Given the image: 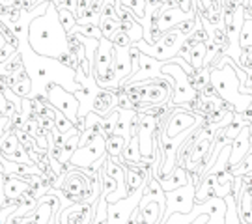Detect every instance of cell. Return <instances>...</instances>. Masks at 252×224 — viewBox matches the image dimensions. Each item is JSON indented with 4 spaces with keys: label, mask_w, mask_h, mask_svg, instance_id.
I'll return each mask as SVG.
<instances>
[{
    "label": "cell",
    "mask_w": 252,
    "mask_h": 224,
    "mask_svg": "<svg viewBox=\"0 0 252 224\" xmlns=\"http://www.w3.org/2000/svg\"><path fill=\"white\" fill-rule=\"evenodd\" d=\"M28 47L32 53L43 58L56 60L67 51V34L58 21V9L51 2L45 13L37 15L28 25Z\"/></svg>",
    "instance_id": "1"
},
{
    "label": "cell",
    "mask_w": 252,
    "mask_h": 224,
    "mask_svg": "<svg viewBox=\"0 0 252 224\" xmlns=\"http://www.w3.org/2000/svg\"><path fill=\"white\" fill-rule=\"evenodd\" d=\"M45 96L47 101L51 103V107L56 108L58 112H62L79 133L84 131V120H79V107L81 105H79V99L75 97V94L67 92L56 82H49V84H45Z\"/></svg>",
    "instance_id": "2"
},
{
    "label": "cell",
    "mask_w": 252,
    "mask_h": 224,
    "mask_svg": "<svg viewBox=\"0 0 252 224\" xmlns=\"http://www.w3.org/2000/svg\"><path fill=\"white\" fill-rule=\"evenodd\" d=\"M161 75H172V79H174V92H172V99L170 103H168V107H183V105H187L190 103L194 96H196V92L192 90V86L189 84V77H187V73L181 69L178 64L174 62H166L162 64L161 67Z\"/></svg>",
    "instance_id": "3"
},
{
    "label": "cell",
    "mask_w": 252,
    "mask_h": 224,
    "mask_svg": "<svg viewBox=\"0 0 252 224\" xmlns=\"http://www.w3.org/2000/svg\"><path fill=\"white\" fill-rule=\"evenodd\" d=\"M97 202H94V204L79 202V204L62 207V211H60L56 221L60 224H94L95 211H97Z\"/></svg>",
    "instance_id": "4"
},
{
    "label": "cell",
    "mask_w": 252,
    "mask_h": 224,
    "mask_svg": "<svg viewBox=\"0 0 252 224\" xmlns=\"http://www.w3.org/2000/svg\"><path fill=\"white\" fill-rule=\"evenodd\" d=\"M142 192H144V187L116 204H107V224H126L131 213L135 211V206L142 200Z\"/></svg>",
    "instance_id": "5"
},
{
    "label": "cell",
    "mask_w": 252,
    "mask_h": 224,
    "mask_svg": "<svg viewBox=\"0 0 252 224\" xmlns=\"http://www.w3.org/2000/svg\"><path fill=\"white\" fill-rule=\"evenodd\" d=\"M198 124H202V118L192 114L185 108H174V112L170 114L166 127H164V136L166 138H176L178 134L189 131L192 127H196Z\"/></svg>",
    "instance_id": "6"
},
{
    "label": "cell",
    "mask_w": 252,
    "mask_h": 224,
    "mask_svg": "<svg viewBox=\"0 0 252 224\" xmlns=\"http://www.w3.org/2000/svg\"><path fill=\"white\" fill-rule=\"evenodd\" d=\"M107 155L105 150V138L97 136L95 140L84 148H77V152L73 153V157L69 159L75 168H88L90 164H94L95 161H99Z\"/></svg>",
    "instance_id": "7"
},
{
    "label": "cell",
    "mask_w": 252,
    "mask_h": 224,
    "mask_svg": "<svg viewBox=\"0 0 252 224\" xmlns=\"http://www.w3.org/2000/svg\"><path fill=\"white\" fill-rule=\"evenodd\" d=\"M194 192H196V187L190 181L185 187L178 189V191H172V192H166L168 194V211L170 213H178L180 211L181 215L190 213L192 207H194Z\"/></svg>",
    "instance_id": "8"
},
{
    "label": "cell",
    "mask_w": 252,
    "mask_h": 224,
    "mask_svg": "<svg viewBox=\"0 0 252 224\" xmlns=\"http://www.w3.org/2000/svg\"><path fill=\"white\" fill-rule=\"evenodd\" d=\"M112 62H114V45H112L110 39L101 37L97 53H95V60H94V79H95V82L103 79L107 67Z\"/></svg>",
    "instance_id": "9"
},
{
    "label": "cell",
    "mask_w": 252,
    "mask_h": 224,
    "mask_svg": "<svg viewBox=\"0 0 252 224\" xmlns=\"http://www.w3.org/2000/svg\"><path fill=\"white\" fill-rule=\"evenodd\" d=\"M161 60H155L152 56H146L142 54L140 56V65H138V71L135 75H131L129 79H127L126 84H133V82H142V81H148V79H157V77H161V67H162Z\"/></svg>",
    "instance_id": "10"
},
{
    "label": "cell",
    "mask_w": 252,
    "mask_h": 224,
    "mask_svg": "<svg viewBox=\"0 0 252 224\" xmlns=\"http://www.w3.org/2000/svg\"><path fill=\"white\" fill-rule=\"evenodd\" d=\"M249 152H251V131H249V126H247L232 140V146H230V159H228V168H230V172H232L234 166H237L239 162L243 161V157Z\"/></svg>",
    "instance_id": "11"
},
{
    "label": "cell",
    "mask_w": 252,
    "mask_h": 224,
    "mask_svg": "<svg viewBox=\"0 0 252 224\" xmlns=\"http://www.w3.org/2000/svg\"><path fill=\"white\" fill-rule=\"evenodd\" d=\"M114 67H116L120 86H126L127 79L133 75V65L129 58V47H114Z\"/></svg>",
    "instance_id": "12"
},
{
    "label": "cell",
    "mask_w": 252,
    "mask_h": 224,
    "mask_svg": "<svg viewBox=\"0 0 252 224\" xmlns=\"http://www.w3.org/2000/svg\"><path fill=\"white\" fill-rule=\"evenodd\" d=\"M112 110H116V96L110 90L99 88V92L95 94V97L92 101V112H95L97 116L105 118Z\"/></svg>",
    "instance_id": "13"
},
{
    "label": "cell",
    "mask_w": 252,
    "mask_h": 224,
    "mask_svg": "<svg viewBox=\"0 0 252 224\" xmlns=\"http://www.w3.org/2000/svg\"><path fill=\"white\" fill-rule=\"evenodd\" d=\"M192 13H194V11H190L189 17L192 15ZM183 19H187V13H183L178 6H176V8H170V9H161L159 23H157V30H161L162 34H166V32H170L172 28L178 27Z\"/></svg>",
    "instance_id": "14"
},
{
    "label": "cell",
    "mask_w": 252,
    "mask_h": 224,
    "mask_svg": "<svg viewBox=\"0 0 252 224\" xmlns=\"http://www.w3.org/2000/svg\"><path fill=\"white\" fill-rule=\"evenodd\" d=\"M187 183H189V174H187V170H185L183 166H176L166 178H162L161 181H159V185H161V189L164 191V194L185 187Z\"/></svg>",
    "instance_id": "15"
},
{
    "label": "cell",
    "mask_w": 252,
    "mask_h": 224,
    "mask_svg": "<svg viewBox=\"0 0 252 224\" xmlns=\"http://www.w3.org/2000/svg\"><path fill=\"white\" fill-rule=\"evenodd\" d=\"M2 189H4V198H8V200H15V198L21 196V194L27 191L28 183L23 178L11 176V174H4V183H2Z\"/></svg>",
    "instance_id": "16"
},
{
    "label": "cell",
    "mask_w": 252,
    "mask_h": 224,
    "mask_svg": "<svg viewBox=\"0 0 252 224\" xmlns=\"http://www.w3.org/2000/svg\"><path fill=\"white\" fill-rule=\"evenodd\" d=\"M122 166L126 162H133V164H138L142 161V155H140V148H138V134L136 136H131L129 142H127L126 150L122 152Z\"/></svg>",
    "instance_id": "17"
},
{
    "label": "cell",
    "mask_w": 252,
    "mask_h": 224,
    "mask_svg": "<svg viewBox=\"0 0 252 224\" xmlns=\"http://www.w3.org/2000/svg\"><path fill=\"white\" fill-rule=\"evenodd\" d=\"M127 138H124L122 134H110L105 138V150H107L108 157H122V152L126 150L127 146Z\"/></svg>",
    "instance_id": "18"
},
{
    "label": "cell",
    "mask_w": 252,
    "mask_h": 224,
    "mask_svg": "<svg viewBox=\"0 0 252 224\" xmlns=\"http://www.w3.org/2000/svg\"><path fill=\"white\" fill-rule=\"evenodd\" d=\"M21 71H25V62H23V56L21 53H15L11 58H8L4 64H0V73L2 75H11V77H15L19 75Z\"/></svg>",
    "instance_id": "19"
},
{
    "label": "cell",
    "mask_w": 252,
    "mask_h": 224,
    "mask_svg": "<svg viewBox=\"0 0 252 224\" xmlns=\"http://www.w3.org/2000/svg\"><path fill=\"white\" fill-rule=\"evenodd\" d=\"M114 6H124V8L131 9L135 13L138 25L146 19V0H116Z\"/></svg>",
    "instance_id": "20"
},
{
    "label": "cell",
    "mask_w": 252,
    "mask_h": 224,
    "mask_svg": "<svg viewBox=\"0 0 252 224\" xmlns=\"http://www.w3.org/2000/svg\"><path fill=\"white\" fill-rule=\"evenodd\" d=\"M120 32H124L129 36L131 43H138L144 39V28L138 25L136 21H129V23H120Z\"/></svg>",
    "instance_id": "21"
},
{
    "label": "cell",
    "mask_w": 252,
    "mask_h": 224,
    "mask_svg": "<svg viewBox=\"0 0 252 224\" xmlns=\"http://www.w3.org/2000/svg\"><path fill=\"white\" fill-rule=\"evenodd\" d=\"M207 53V43H196L190 49V54L187 58V62L192 69H202L204 67V60H206Z\"/></svg>",
    "instance_id": "22"
},
{
    "label": "cell",
    "mask_w": 252,
    "mask_h": 224,
    "mask_svg": "<svg viewBox=\"0 0 252 224\" xmlns=\"http://www.w3.org/2000/svg\"><path fill=\"white\" fill-rule=\"evenodd\" d=\"M79 138H81V133L75 129L71 133V136L65 140V144H63L62 148V157H60V164H63V162H69V159L73 157V153L77 152V148H79Z\"/></svg>",
    "instance_id": "23"
},
{
    "label": "cell",
    "mask_w": 252,
    "mask_h": 224,
    "mask_svg": "<svg viewBox=\"0 0 252 224\" xmlns=\"http://www.w3.org/2000/svg\"><path fill=\"white\" fill-rule=\"evenodd\" d=\"M53 209L47 206V204H43V202H39V206H37V209L34 211V215L30 217V223L32 224H51V221H53Z\"/></svg>",
    "instance_id": "24"
},
{
    "label": "cell",
    "mask_w": 252,
    "mask_h": 224,
    "mask_svg": "<svg viewBox=\"0 0 252 224\" xmlns=\"http://www.w3.org/2000/svg\"><path fill=\"white\" fill-rule=\"evenodd\" d=\"M103 118L97 116L95 112H90L84 116V131H92L94 134L97 136H103V126H101Z\"/></svg>",
    "instance_id": "25"
},
{
    "label": "cell",
    "mask_w": 252,
    "mask_h": 224,
    "mask_svg": "<svg viewBox=\"0 0 252 224\" xmlns=\"http://www.w3.org/2000/svg\"><path fill=\"white\" fill-rule=\"evenodd\" d=\"M99 30L105 39H112V36L120 30V23H118L116 19L99 17Z\"/></svg>",
    "instance_id": "26"
},
{
    "label": "cell",
    "mask_w": 252,
    "mask_h": 224,
    "mask_svg": "<svg viewBox=\"0 0 252 224\" xmlns=\"http://www.w3.org/2000/svg\"><path fill=\"white\" fill-rule=\"evenodd\" d=\"M58 21H60V27L63 28V32L71 34L75 25H77V15L67 11V9H58Z\"/></svg>",
    "instance_id": "27"
},
{
    "label": "cell",
    "mask_w": 252,
    "mask_h": 224,
    "mask_svg": "<svg viewBox=\"0 0 252 224\" xmlns=\"http://www.w3.org/2000/svg\"><path fill=\"white\" fill-rule=\"evenodd\" d=\"M99 185H101V194H103L105 198L110 196V194H114V192H118L116 179H112L110 176H107V174L103 172V168H101V174H99Z\"/></svg>",
    "instance_id": "28"
},
{
    "label": "cell",
    "mask_w": 252,
    "mask_h": 224,
    "mask_svg": "<svg viewBox=\"0 0 252 224\" xmlns=\"http://www.w3.org/2000/svg\"><path fill=\"white\" fill-rule=\"evenodd\" d=\"M71 34H81V36L90 37V39H97V41L103 37V34H101V30H99V27H97V25H82V27L75 25V28H73Z\"/></svg>",
    "instance_id": "29"
},
{
    "label": "cell",
    "mask_w": 252,
    "mask_h": 224,
    "mask_svg": "<svg viewBox=\"0 0 252 224\" xmlns=\"http://www.w3.org/2000/svg\"><path fill=\"white\" fill-rule=\"evenodd\" d=\"M17 148H19V142H17L15 133H8L2 138V142H0V153H2L4 157H9Z\"/></svg>",
    "instance_id": "30"
},
{
    "label": "cell",
    "mask_w": 252,
    "mask_h": 224,
    "mask_svg": "<svg viewBox=\"0 0 252 224\" xmlns=\"http://www.w3.org/2000/svg\"><path fill=\"white\" fill-rule=\"evenodd\" d=\"M116 122H118V108L112 110L110 114H107V116L103 118V122H101V126H103V138L114 134V131H116Z\"/></svg>",
    "instance_id": "31"
},
{
    "label": "cell",
    "mask_w": 252,
    "mask_h": 224,
    "mask_svg": "<svg viewBox=\"0 0 252 224\" xmlns=\"http://www.w3.org/2000/svg\"><path fill=\"white\" fill-rule=\"evenodd\" d=\"M11 92H13L19 99L32 97V81H30V79H25V81L15 82V86L11 88Z\"/></svg>",
    "instance_id": "32"
},
{
    "label": "cell",
    "mask_w": 252,
    "mask_h": 224,
    "mask_svg": "<svg viewBox=\"0 0 252 224\" xmlns=\"http://www.w3.org/2000/svg\"><path fill=\"white\" fill-rule=\"evenodd\" d=\"M56 62L62 64L63 67H67V69H71V71H77V69H81V62L73 56V54H69L67 51L65 53H62L58 58H56Z\"/></svg>",
    "instance_id": "33"
},
{
    "label": "cell",
    "mask_w": 252,
    "mask_h": 224,
    "mask_svg": "<svg viewBox=\"0 0 252 224\" xmlns=\"http://www.w3.org/2000/svg\"><path fill=\"white\" fill-rule=\"evenodd\" d=\"M54 127H56V131H60V133H69V131L75 129L71 122L63 116L62 112H58V110H56V118H54Z\"/></svg>",
    "instance_id": "34"
},
{
    "label": "cell",
    "mask_w": 252,
    "mask_h": 224,
    "mask_svg": "<svg viewBox=\"0 0 252 224\" xmlns=\"http://www.w3.org/2000/svg\"><path fill=\"white\" fill-rule=\"evenodd\" d=\"M194 15H196V13H192L190 17L183 19V21H181L180 25L176 27V30H178V32H180V34H181L183 37L190 36V34L194 32Z\"/></svg>",
    "instance_id": "35"
},
{
    "label": "cell",
    "mask_w": 252,
    "mask_h": 224,
    "mask_svg": "<svg viewBox=\"0 0 252 224\" xmlns=\"http://www.w3.org/2000/svg\"><path fill=\"white\" fill-rule=\"evenodd\" d=\"M15 136H17L19 146H21L25 152H30V150H34V148H36L34 138H32L28 133H25V131H15Z\"/></svg>",
    "instance_id": "36"
},
{
    "label": "cell",
    "mask_w": 252,
    "mask_h": 224,
    "mask_svg": "<svg viewBox=\"0 0 252 224\" xmlns=\"http://www.w3.org/2000/svg\"><path fill=\"white\" fill-rule=\"evenodd\" d=\"M2 157H4V155H2ZM4 159H6V161H9V162H23V164H30V162H32V161H30V157H28V153L25 152L21 146H19L17 150L11 153L9 157H4Z\"/></svg>",
    "instance_id": "37"
},
{
    "label": "cell",
    "mask_w": 252,
    "mask_h": 224,
    "mask_svg": "<svg viewBox=\"0 0 252 224\" xmlns=\"http://www.w3.org/2000/svg\"><path fill=\"white\" fill-rule=\"evenodd\" d=\"M116 108L118 110H135V105L126 96V92L124 94H116Z\"/></svg>",
    "instance_id": "38"
},
{
    "label": "cell",
    "mask_w": 252,
    "mask_h": 224,
    "mask_svg": "<svg viewBox=\"0 0 252 224\" xmlns=\"http://www.w3.org/2000/svg\"><path fill=\"white\" fill-rule=\"evenodd\" d=\"M101 17H108V19H116V6L112 0H105L103 2V8H101Z\"/></svg>",
    "instance_id": "39"
},
{
    "label": "cell",
    "mask_w": 252,
    "mask_h": 224,
    "mask_svg": "<svg viewBox=\"0 0 252 224\" xmlns=\"http://www.w3.org/2000/svg\"><path fill=\"white\" fill-rule=\"evenodd\" d=\"M110 41H112V45H114V47H131V39H129V36H127V34H124V32H120V30H118L116 34H114V36H112V39H110Z\"/></svg>",
    "instance_id": "40"
},
{
    "label": "cell",
    "mask_w": 252,
    "mask_h": 224,
    "mask_svg": "<svg viewBox=\"0 0 252 224\" xmlns=\"http://www.w3.org/2000/svg\"><path fill=\"white\" fill-rule=\"evenodd\" d=\"M37 124H39V127L45 131V133H53L54 129V120H51V118H37Z\"/></svg>",
    "instance_id": "41"
},
{
    "label": "cell",
    "mask_w": 252,
    "mask_h": 224,
    "mask_svg": "<svg viewBox=\"0 0 252 224\" xmlns=\"http://www.w3.org/2000/svg\"><path fill=\"white\" fill-rule=\"evenodd\" d=\"M37 6H41L39 0H23V13H30V11H34Z\"/></svg>",
    "instance_id": "42"
},
{
    "label": "cell",
    "mask_w": 252,
    "mask_h": 224,
    "mask_svg": "<svg viewBox=\"0 0 252 224\" xmlns=\"http://www.w3.org/2000/svg\"><path fill=\"white\" fill-rule=\"evenodd\" d=\"M239 116H241V120H243V122H247V124L251 126V124H252V105H249V107L245 108Z\"/></svg>",
    "instance_id": "43"
},
{
    "label": "cell",
    "mask_w": 252,
    "mask_h": 224,
    "mask_svg": "<svg viewBox=\"0 0 252 224\" xmlns=\"http://www.w3.org/2000/svg\"><path fill=\"white\" fill-rule=\"evenodd\" d=\"M15 4V0H0V6L2 8H11Z\"/></svg>",
    "instance_id": "44"
},
{
    "label": "cell",
    "mask_w": 252,
    "mask_h": 224,
    "mask_svg": "<svg viewBox=\"0 0 252 224\" xmlns=\"http://www.w3.org/2000/svg\"><path fill=\"white\" fill-rule=\"evenodd\" d=\"M6 103H8V99L4 97V94H2V92H0V112H2V110H4V107H6Z\"/></svg>",
    "instance_id": "45"
},
{
    "label": "cell",
    "mask_w": 252,
    "mask_h": 224,
    "mask_svg": "<svg viewBox=\"0 0 252 224\" xmlns=\"http://www.w3.org/2000/svg\"><path fill=\"white\" fill-rule=\"evenodd\" d=\"M39 2H41V4H45V2H51V0H39Z\"/></svg>",
    "instance_id": "46"
},
{
    "label": "cell",
    "mask_w": 252,
    "mask_h": 224,
    "mask_svg": "<svg viewBox=\"0 0 252 224\" xmlns=\"http://www.w3.org/2000/svg\"><path fill=\"white\" fill-rule=\"evenodd\" d=\"M245 53H247V51H245ZM249 54H251V58H252V51H249Z\"/></svg>",
    "instance_id": "47"
},
{
    "label": "cell",
    "mask_w": 252,
    "mask_h": 224,
    "mask_svg": "<svg viewBox=\"0 0 252 224\" xmlns=\"http://www.w3.org/2000/svg\"><path fill=\"white\" fill-rule=\"evenodd\" d=\"M27 224H32V223H30V221H28V223H27Z\"/></svg>",
    "instance_id": "48"
}]
</instances>
